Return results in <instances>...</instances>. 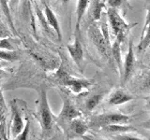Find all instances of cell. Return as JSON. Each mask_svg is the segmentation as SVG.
<instances>
[{
	"label": "cell",
	"instance_id": "2e32d148",
	"mask_svg": "<svg viewBox=\"0 0 150 140\" xmlns=\"http://www.w3.org/2000/svg\"><path fill=\"white\" fill-rule=\"evenodd\" d=\"M120 43L121 41L118 40V39H115V43H114V46H112V55H114V57L116 61L117 64H118V66L120 67L121 65V58H120Z\"/></svg>",
	"mask_w": 150,
	"mask_h": 140
},
{
	"label": "cell",
	"instance_id": "ffe728a7",
	"mask_svg": "<svg viewBox=\"0 0 150 140\" xmlns=\"http://www.w3.org/2000/svg\"><path fill=\"white\" fill-rule=\"evenodd\" d=\"M0 5H1L4 13L6 14V16L8 17L9 23H11V25L12 26V22H11V13H9V9H8V7L7 0H0Z\"/></svg>",
	"mask_w": 150,
	"mask_h": 140
},
{
	"label": "cell",
	"instance_id": "4fadbf2b",
	"mask_svg": "<svg viewBox=\"0 0 150 140\" xmlns=\"http://www.w3.org/2000/svg\"><path fill=\"white\" fill-rule=\"evenodd\" d=\"M103 129L107 132H112V133H126L129 131H133V128L129 126H124L123 124H110L102 126Z\"/></svg>",
	"mask_w": 150,
	"mask_h": 140
},
{
	"label": "cell",
	"instance_id": "8fae6325",
	"mask_svg": "<svg viewBox=\"0 0 150 140\" xmlns=\"http://www.w3.org/2000/svg\"><path fill=\"white\" fill-rule=\"evenodd\" d=\"M45 15H46V19H47V22L50 24L51 27H53V29L55 31L56 35H57V38L59 41H61L62 39V33H61V29H60V25H59V22L56 19L54 13L51 10V9L45 6Z\"/></svg>",
	"mask_w": 150,
	"mask_h": 140
},
{
	"label": "cell",
	"instance_id": "7a4b0ae2",
	"mask_svg": "<svg viewBox=\"0 0 150 140\" xmlns=\"http://www.w3.org/2000/svg\"><path fill=\"white\" fill-rule=\"evenodd\" d=\"M89 37L91 38L92 42L97 47L98 50L104 56L105 58H108L109 53H108V47H109V41H108L104 36L102 35V32L95 25L91 26L88 31Z\"/></svg>",
	"mask_w": 150,
	"mask_h": 140
},
{
	"label": "cell",
	"instance_id": "7402d4cb",
	"mask_svg": "<svg viewBox=\"0 0 150 140\" xmlns=\"http://www.w3.org/2000/svg\"><path fill=\"white\" fill-rule=\"evenodd\" d=\"M0 47H1V48L7 49V50H12L11 45L9 44L8 42V40H6V39H2L1 40V42H0Z\"/></svg>",
	"mask_w": 150,
	"mask_h": 140
},
{
	"label": "cell",
	"instance_id": "7c38bea8",
	"mask_svg": "<svg viewBox=\"0 0 150 140\" xmlns=\"http://www.w3.org/2000/svg\"><path fill=\"white\" fill-rule=\"evenodd\" d=\"M88 2L89 0H78V4H77V10H76V16H77V20H76V30L79 31V27H80V23L82 22V19L86 13V10L88 7Z\"/></svg>",
	"mask_w": 150,
	"mask_h": 140
},
{
	"label": "cell",
	"instance_id": "9c48e42d",
	"mask_svg": "<svg viewBox=\"0 0 150 140\" xmlns=\"http://www.w3.org/2000/svg\"><path fill=\"white\" fill-rule=\"evenodd\" d=\"M80 116L79 111L67 100H64L62 111L60 113V118L66 120H72Z\"/></svg>",
	"mask_w": 150,
	"mask_h": 140
},
{
	"label": "cell",
	"instance_id": "603a6c76",
	"mask_svg": "<svg viewBox=\"0 0 150 140\" xmlns=\"http://www.w3.org/2000/svg\"><path fill=\"white\" fill-rule=\"evenodd\" d=\"M4 124H5V120L3 118V116L0 115V131H2V132L4 130Z\"/></svg>",
	"mask_w": 150,
	"mask_h": 140
},
{
	"label": "cell",
	"instance_id": "3957f363",
	"mask_svg": "<svg viewBox=\"0 0 150 140\" xmlns=\"http://www.w3.org/2000/svg\"><path fill=\"white\" fill-rule=\"evenodd\" d=\"M129 121V117L123 114H102L92 120L93 124L105 126L110 124H126Z\"/></svg>",
	"mask_w": 150,
	"mask_h": 140
},
{
	"label": "cell",
	"instance_id": "d4e9b609",
	"mask_svg": "<svg viewBox=\"0 0 150 140\" xmlns=\"http://www.w3.org/2000/svg\"><path fill=\"white\" fill-rule=\"evenodd\" d=\"M25 1H27V0H25Z\"/></svg>",
	"mask_w": 150,
	"mask_h": 140
},
{
	"label": "cell",
	"instance_id": "30bf717a",
	"mask_svg": "<svg viewBox=\"0 0 150 140\" xmlns=\"http://www.w3.org/2000/svg\"><path fill=\"white\" fill-rule=\"evenodd\" d=\"M131 99H132V97L128 92H124L123 90H117L111 95L109 103L111 105L118 106V105L125 104L127 102H129Z\"/></svg>",
	"mask_w": 150,
	"mask_h": 140
},
{
	"label": "cell",
	"instance_id": "ba28073f",
	"mask_svg": "<svg viewBox=\"0 0 150 140\" xmlns=\"http://www.w3.org/2000/svg\"><path fill=\"white\" fill-rule=\"evenodd\" d=\"M12 109V123H11V133L13 134V136H17V135L22 132V130L23 128V120L20 116V113L17 109L16 106L12 105L11 106Z\"/></svg>",
	"mask_w": 150,
	"mask_h": 140
},
{
	"label": "cell",
	"instance_id": "5b68a950",
	"mask_svg": "<svg viewBox=\"0 0 150 140\" xmlns=\"http://www.w3.org/2000/svg\"><path fill=\"white\" fill-rule=\"evenodd\" d=\"M134 52H133V48H132V41L130 40L129 42V51L126 56V61L124 64V76H123V80L124 82L129 78V75L131 74L134 67Z\"/></svg>",
	"mask_w": 150,
	"mask_h": 140
},
{
	"label": "cell",
	"instance_id": "d6986e66",
	"mask_svg": "<svg viewBox=\"0 0 150 140\" xmlns=\"http://www.w3.org/2000/svg\"><path fill=\"white\" fill-rule=\"evenodd\" d=\"M29 128H30V121L27 120L25 126L22 130V132L19 134L17 136H15V138L18 139V140H25V139H26L27 138V134H28V133H29Z\"/></svg>",
	"mask_w": 150,
	"mask_h": 140
},
{
	"label": "cell",
	"instance_id": "9a60e30c",
	"mask_svg": "<svg viewBox=\"0 0 150 140\" xmlns=\"http://www.w3.org/2000/svg\"><path fill=\"white\" fill-rule=\"evenodd\" d=\"M71 129L77 134L83 135L87 131V126L86 125V123H83V121L74 119L71 120Z\"/></svg>",
	"mask_w": 150,
	"mask_h": 140
},
{
	"label": "cell",
	"instance_id": "cb8c5ba5",
	"mask_svg": "<svg viewBox=\"0 0 150 140\" xmlns=\"http://www.w3.org/2000/svg\"><path fill=\"white\" fill-rule=\"evenodd\" d=\"M62 1H63V3H68L69 0H62Z\"/></svg>",
	"mask_w": 150,
	"mask_h": 140
},
{
	"label": "cell",
	"instance_id": "8992f818",
	"mask_svg": "<svg viewBox=\"0 0 150 140\" xmlns=\"http://www.w3.org/2000/svg\"><path fill=\"white\" fill-rule=\"evenodd\" d=\"M68 50L74 62L76 63L79 66H81L83 51V48H82L81 43H80V41L77 38H75L73 43L68 45Z\"/></svg>",
	"mask_w": 150,
	"mask_h": 140
},
{
	"label": "cell",
	"instance_id": "ac0fdd59",
	"mask_svg": "<svg viewBox=\"0 0 150 140\" xmlns=\"http://www.w3.org/2000/svg\"><path fill=\"white\" fill-rule=\"evenodd\" d=\"M102 8H103V5L98 1V0H96L95 3L93 5V8H92V14H93L94 20H98V19L100 18Z\"/></svg>",
	"mask_w": 150,
	"mask_h": 140
},
{
	"label": "cell",
	"instance_id": "277c9868",
	"mask_svg": "<svg viewBox=\"0 0 150 140\" xmlns=\"http://www.w3.org/2000/svg\"><path fill=\"white\" fill-rule=\"evenodd\" d=\"M40 115V123L42 126V129H43V131H49L51 129L52 123H53V119H52L50 107L48 105V101H47L46 91L44 90L41 92Z\"/></svg>",
	"mask_w": 150,
	"mask_h": 140
},
{
	"label": "cell",
	"instance_id": "52a82bcc",
	"mask_svg": "<svg viewBox=\"0 0 150 140\" xmlns=\"http://www.w3.org/2000/svg\"><path fill=\"white\" fill-rule=\"evenodd\" d=\"M63 82L65 85L69 86L75 92H81L89 85V82L86 80L72 78H69V76H65L63 78Z\"/></svg>",
	"mask_w": 150,
	"mask_h": 140
},
{
	"label": "cell",
	"instance_id": "5bb4252c",
	"mask_svg": "<svg viewBox=\"0 0 150 140\" xmlns=\"http://www.w3.org/2000/svg\"><path fill=\"white\" fill-rule=\"evenodd\" d=\"M143 33L144 34V36H143L141 37V42L139 44V50L146 49L149 45V17H148V15L146 18V22H145V26L143 30Z\"/></svg>",
	"mask_w": 150,
	"mask_h": 140
},
{
	"label": "cell",
	"instance_id": "e0dca14e",
	"mask_svg": "<svg viewBox=\"0 0 150 140\" xmlns=\"http://www.w3.org/2000/svg\"><path fill=\"white\" fill-rule=\"evenodd\" d=\"M101 95L100 94H96V95H94L92 96L90 99H88L87 102H86V108L88 110H93L95 107L100 104V102L101 101Z\"/></svg>",
	"mask_w": 150,
	"mask_h": 140
},
{
	"label": "cell",
	"instance_id": "6da1fadb",
	"mask_svg": "<svg viewBox=\"0 0 150 140\" xmlns=\"http://www.w3.org/2000/svg\"><path fill=\"white\" fill-rule=\"evenodd\" d=\"M108 17H109V21L115 36H116L117 39L122 42L124 39L125 31L129 29V25H127V23L123 21V19L118 15V13L114 8L108 9Z\"/></svg>",
	"mask_w": 150,
	"mask_h": 140
},
{
	"label": "cell",
	"instance_id": "44dd1931",
	"mask_svg": "<svg viewBox=\"0 0 150 140\" xmlns=\"http://www.w3.org/2000/svg\"><path fill=\"white\" fill-rule=\"evenodd\" d=\"M0 58L4 60H8L12 61L16 58V53L15 52H9V51H2L0 50Z\"/></svg>",
	"mask_w": 150,
	"mask_h": 140
}]
</instances>
